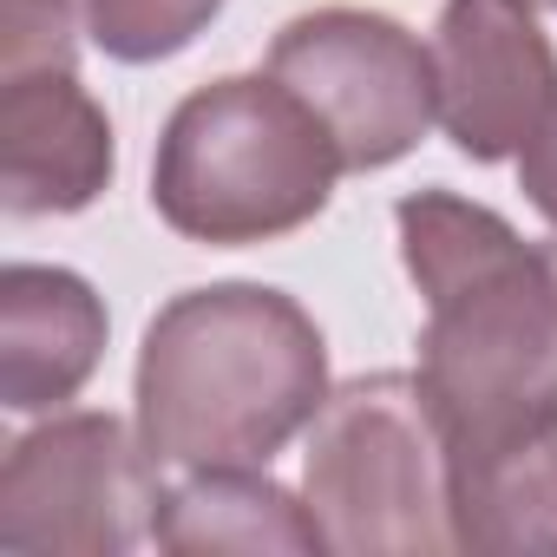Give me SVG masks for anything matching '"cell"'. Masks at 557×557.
Listing matches in <instances>:
<instances>
[{"label": "cell", "instance_id": "cell-1", "mask_svg": "<svg viewBox=\"0 0 557 557\" xmlns=\"http://www.w3.org/2000/svg\"><path fill=\"white\" fill-rule=\"evenodd\" d=\"M400 262L426 302L420 387L446 440L557 413V236H518L492 203L407 190Z\"/></svg>", "mask_w": 557, "mask_h": 557}, {"label": "cell", "instance_id": "cell-7", "mask_svg": "<svg viewBox=\"0 0 557 557\" xmlns=\"http://www.w3.org/2000/svg\"><path fill=\"white\" fill-rule=\"evenodd\" d=\"M440 125L472 164H505L557 99V47L531 0H446L433 27Z\"/></svg>", "mask_w": 557, "mask_h": 557}, {"label": "cell", "instance_id": "cell-3", "mask_svg": "<svg viewBox=\"0 0 557 557\" xmlns=\"http://www.w3.org/2000/svg\"><path fill=\"white\" fill-rule=\"evenodd\" d=\"M342 151L329 125L269 73H230L177 99L151 158V210L210 249L275 243L335 197Z\"/></svg>", "mask_w": 557, "mask_h": 557}, {"label": "cell", "instance_id": "cell-13", "mask_svg": "<svg viewBox=\"0 0 557 557\" xmlns=\"http://www.w3.org/2000/svg\"><path fill=\"white\" fill-rule=\"evenodd\" d=\"M79 0H0V73L73 66Z\"/></svg>", "mask_w": 557, "mask_h": 557}, {"label": "cell", "instance_id": "cell-8", "mask_svg": "<svg viewBox=\"0 0 557 557\" xmlns=\"http://www.w3.org/2000/svg\"><path fill=\"white\" fill-rule=\"evenodd\" d=\"M112 119L73 66L0 73V203L8 216H73L112 184Z\"/></svg>", "mask_w": 557, "mask_h": 557}, {"label": "cell", "instance_id": "cell-4", "mask_svg": "<svg viewBox=\"0 0 557 557\" xmlns=\"http://www.w3.org/2000/svg\"><path fill=\"white\" fill-rule=\"evenodd\" d=\"M302 498L342 557L453 550L446 433L420 374H361L329 394L309 426Z\"/></svg>", "mask_w": 557, "mask_h": 557}, {"label": "cell", "instance_id": "cell-5", "mask_svg": "<svg viewBox=\"0 0 557 557\" xmlns=\"http://www.w3.org/2000/svg\"><path fill=\"white\" fill-rule=\"evenodd\" d=\"M158 453L119 413H53L0 466V544L40 557H125L164 505Z\"/></svg>", "mask_w": 557, "mask_h": 557}, {"label": "cell", "instance_id": "cell-6", "mask_svg": "<svg viewBox=\"0 0 557 557\" xmlns=\"http://www.w3.org/2000/svg\"><path fill=\"white\" fill-rule=\"evenodd\" d=\"M269 79H283L335 138L348 171L400 164L440 119L433 47L374 8H315L269 40Z\"/></svg>", "mask_w": 557, "mask_h": 557}, {"label": "cell", "instance_id": "cell-14", "mask_svg": "<svg viewBox=\"0 0 557 557\" xmlns=\"http://www.w3.org/2000/svg\"><path fill=\"white\" fill-rule=\"evenodd\" d=\"M518 190H524V203L557 230V99H550V112L537 119V132L518 145Z\"/></svg>", "mask_w": 557, "mask_h": 557}, {"label": "cell", "instance_id": "cell-12", "mask_svg": "<svg viewBox=\"0 0 557 557\" xmlns=\"http://www.w3.org/2000/svg\"><path fill=\"white\" fill-rule=\"evenodd\" d=\"M216 14L223 0H79L86 40L119 66H158L184 53L197 34H210Z\"/></svg>", "mask_w": 557, "mask_h": 557}, {"label": "cell", "instance_id": "cell-11", "mask_svg": "<svg viewBox=\"0 0 557 557\" xmlns=\"http://www.w3.org/2000/svg\"><path fill=\"white\" fill-rule=\"evenodd\" d=\"M151 544L177 550V557H203V550L309 557V550H329L309 498H296L262 466H203V472H190L177 492H164V505L151 518Z\"/></svg>", "mask_w": 557, "mask_h": 557}, {"label": "cell", "instance_id": "cell-15", "mask_svg": "<svg viewBox=\"0 0 557 557\" xmlns=\"http://www.w3.org/2000/svg\"><path fill=\"white\" fill-rule=\"evenodd\" d=\"M531 8H550V0H531Z\"/></svg>", "mask_w": 557, "mask_h": 557}, {"label": "cell", "instance_id": "cell-2", "mask_svg": "<svg viewBox=\"0 0 557 557\" xmlns=\"http://www.w3.org/2000/svg\"><path fill=\"white\" fill-rule=\"evenodd\" d=\"M138 433L164 466H269L329 407V342L269 283L171 296L138 348Z\"/></svg>", "mask_w": 557, "mask_h": 557}, {"label": "cell", "instance_id": "cell-10", "mask_svg": "<svg viewBox=\"0 0 557 557\" xmlns=\"http://www.w3.org/2000/svg\"><path fill=\"white\" fill-rule=\"evenodd\" d=\"M106 355V302L60 262H8L0 275V407L53 413Z\"/></svg>", "mask_w": 557, "mask_h": 557}, {"label": "cell", "instance_id": "cell-9", "mask_svg": "<svg viewBox=\"0 0 557 557\" xmlns=\"http://www.w3.org/2000/svg\"><path fill=\"white\" fill-rule=\"evenodd\" d=\"M453 550L557 557V413L446 440Z\"/></svg>", "mask_w": 557, "mask_h": 557}, {"label": "cell", "instance_id": "cell-16", "mask_svg": "<svg viewBox=\"0 0 557 557\" xmlns=\"http://www.w3.org/2000/svg\"><path fill=\"white\" fill-rule=\"evenodd\" d=\"M550 8H557V0H550Z\"/></svg>", "mask_w": 557, "mask_h": 557}]
</instances>
